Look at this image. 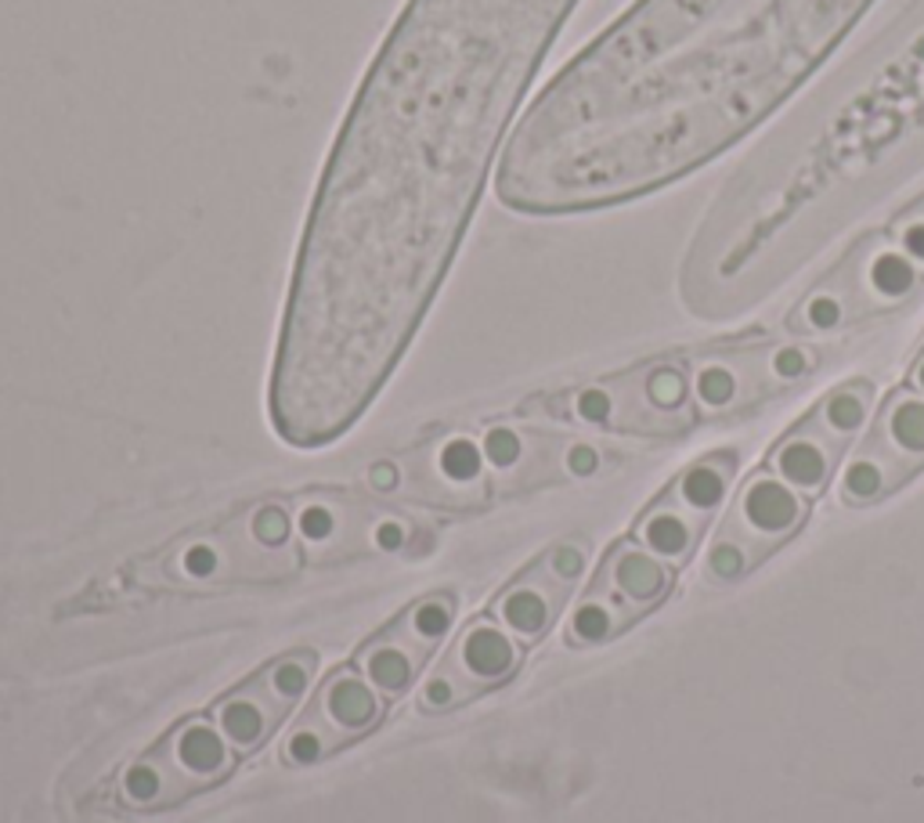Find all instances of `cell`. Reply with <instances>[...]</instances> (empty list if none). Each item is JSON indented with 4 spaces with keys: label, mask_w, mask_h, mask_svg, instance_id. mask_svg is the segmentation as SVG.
Here are the masks:
<instances>
[{
    "label": "cell",
    "mask_w": 924,
    "mask_h": 823,
    "mask_svg": "<svg viewBox=\"0 0 924 823\" xmlns=\"http://www.w3.org/2000/svg\"><path fill=\"white\" fill-rule=\"evenodd\" d=\"M571 4L412 0L383 40L303 221L268 390L285 445H333L387 387Z\"/></svg>",
    "instance_id": "6da1fadb"
},
{
    "label": "cell",
    "mask_w": 924,
    "mask_h": 823,
    "mask_svg": "<svg viewBox=\"0 0 924 823\" xmlns=\"http://www.w3.org/2000/svg\"><path fill=\"white\" fill-rule=\"evenodd\" d=\"M300 567V549L282 513L253 510L214 534H191L142 560L127 579L145 593H214L228 585L282 582Z\"/></svg>",
    "instance_id": "7a4b0ae2"
},
{
    "label": "cell",
    "mask_w": 924,
    "mask_h": 823,
    "mask_svg": "<svg viewBox=\"0 0 924 823\" xmlns=\"http://www.w3.org/2000/svg\"><path fill=\"white\" fill-rule=\"evenodd\" d=\"M924 274L895 250L885 231L863 236L788 314L795 336H827L903 308Z\"/></svg>",
    "instance_id": "3957f363"
},
{
    "label": "cell",
    "mask_w": 924,
    "mask_h": 823,
    "mask_svg": "<svg viewBox=\"0 0 924 823\" xmlns=\"http://www.w3.org/2000/svg\"><path fill=\"white\" fill-rule=\"evenodd\" d=\"M538 408L589 430L646 437L683 434L694 427L697 416L694 397H689V373L675 362H646L622 376L568 390Z\"/></svg>",
    "instance_id": "277c9868"
},
{
    "label": "cell",
    "mask_w": 924,
    "mask_h": 823,
    "mask_svg": "<svg viewBox=\"0 0 924 823\" xmlns=\"http://www.w3.org/2000/svg\"><path fill=\"white\" fill-rule=\"evenodd\" d=\"M236 759L239 754L220 737L214 719H185L120 773L116 802L142 816L167 813L231 777Z\"/></svg>",
    "instance_id": "5b68a950"
},
{
    "label": "cell",
    "mask_w": 924,
    "mask_h": 823,
    "mask_svg": "<svg viewBox=\"0 0 924 823\" xmlns=\"http://www.w3.org/2000/svg\"><path fill=\"white\" fill-rule=\"evenodd\" d=\"M806 496H798L795 488H788L769 470L751 473L708 545V579L737 582L744 574H751L766 556H774L783 542L795 539L798 528L806 524Z\"/></svg>",
    "instance_id": "8992f818"
},
{
    "label": "cell",
    "mask_w": 924,
    "mask_h": 823,
    "mask_svg": "<svg viewBox=\"0 0 924 823\" xmlns=\"http://www.w3.org/2000/svg\"><path fill=\"white\" fill-rule=\"evenodd\" d=\"M672 593V567L636 539L617 542L568 622L571 647H603Z\"/></svg>",
    "instance_id": "52a82bcc"
},
{
    "label": "cell",
    "mask_w": 924,
    "mask_h": 823,
    "mask_svg": "<svg viewBox=\"0 0 924 823\" xmlns=\"http://www.w3.org/2000/svg\"><path fill=\"white\" fill-rule=\"evenodd\" d=\"M871 405H874L871 379L841 383L788 437H780L777 448L769 451V473H777L798 496L806 499L820 496L838 473V462L845 456V448L856 441V434L871 419Z\"/></svg>",
    "instance_id": "ba28073f"
},
{
    "label": "cell",
    "mask_w": 924,
    "mask_h": 823,
    "mask_svg": "<svg viewBox=\"0 0 924 823\" xmlns=\"http://www.w3.org/2000/svg\"><path fill=\"white\" fill-rule=\"evenodd\" d=\"M820 368L812 343H758V347L708 354L689 368V397L700 416H729L798 387Z\"/></svg>",
    "instance_id": "9c48e42d"
},
{
    "label": "cell",
    "mask_w": 924,
    "mask_h": 823,
    "mask_svg": "<svg viewBox=\"0 0 924 823\" xmlns=\"http://www.w3.org/2000/svg\"><path fill=\"white\" fill-rule=\"evenodd\" d=\"M734 477L737 451H712V456L689 462L665 496L646 506V513L632 528V539L651 549L657 560H665L668 567L689 564L700 545V534L723 510Z\"/></svg>",
    "instance_id": "30bf717a"
},
{
    "label": "cell",
    "mask_w": 924,
    "mask_h": 823,
    "mask_svg": "<svg viewBox=\"0 0 924 823\" xmlns=\"http://www.w3.org/2000/svg\"><path fill=\"white\" fill-rule=\"evenodd\" d=\"M924 470V397L895 390L878 412L866 441L841 470V499L849 506H874Z\"/></svg>",
    "instance_id": "8fae6325"
},
{
    "label": "cell",
    "mask_w": 924,
    "mask_h": 823,
    "mask_svg": "<svg viewBox=\"0 0 924 823\" xmlns=\"http://www.w3.org/2000/svg\"><path fill=\"white\" fill-rule=\"evenodd\" d=\"M319 676V650H289L274 657L253 679H246L210 708V719L236 754H253L268 744L282 719L293 711L311 679Z\"/></svg>",
    "instance_id": "7c38bea8"
},
{
    "label": "cell",
    "mask_w": 924,
    "mask_h": 823,
    "mask_svg": "<svg viewBox=\"0 0 924 823\" xmlns=\"http://www.w3.org/2000/svg\"><path fill=\"white\" fill-rule=\"evenodd\" d=\"M523 657V643H517L495 617H477L463 628L455 647L445 654V661L434 668V676L423 683L416 705L426 716L455 711L477 697L491 694L517 676Z\"/></svg>",
    "instance_id": "4fadbf2b"
},
{
    "label": "cell",
    "mask_w": 924,
    "mask_h": 823,
    "mask_svg": "<svg viewBox=\"0 0 924 823\" xmlns=\"http://www.w3.org/2000/svg\"><path fill=\"white\" fill-rule=\"evenodd\" d=\"M455 611H459L455 593H426L394 625L365 643L362 654H357V671L372 683V690L383 701L402 697L419 679L426 657L448 639Z\"/></svg>",
    "instance_id": "5bb4252c"
},
{
    "label": "cell",
    "mask_w": 924,
    "mask_h": 823,
    "mask_svg": "<svg viewBox=\"0 0 924 823\" xmlns=\"http://www.w3.org/2000/svg\"><path fill=\"white\" fill-rule=\"evenodd\" d=\"M383 716V697L372 690L362 671L340 668L329 676L314 697V705L303 711V719L282 740L285 765H319L329 754L343 751L354 740H362Z\"/></svg>",
    "instance_id": "9a60e30c"
},
{
    "label": "cell",
    "mask_w": 924,
    "mask_h": 823,
    "mask_svg": "<svg viewBox=\"0 0 924 823\" xmlns=\"http://www.w3.org/2000/svg\"><path fill=\"white\" fill-rule=\"evenodd\" d=\"M589 564V545L578 539H563L546 549L534 564L509 582L495 600V622H499L517 643H538L563 614L578 579Z\"/></svg>",
    "instance_id": "2e32d148"
},
{
    "label": "cell",
    "mask_w": 924,
    "mask_h": 823,
    "mask_svg": "<svg viewBox=\"0 0 924 823\" xmlns=\"http://www.w3.org/2000/svg\"><path fill=\"white\" fill-rule=\"evenodd\" d=\"M885 236L895 242V250L924 274V196H917L914 202L903 206V210L892 217Z\"/></svg>",
    "instance_id": "e0dca14e"
},
{
    "label": "cell",
    "mask_w": 924,
    "mask_h": 823,
    "mask_svg": "<svg viewBox=\"0 0 924 823\" xmlns=\"http://www.w3.org/2000/svg\"><path fill=\"white\" fill-rule=\"evenodd\" d=\"M910 390H917V394L924 397V347H921V354H917L914 368H910Z\"/></svg>",
    "instance_id": "ac0fdd59"
}]
</instances>
